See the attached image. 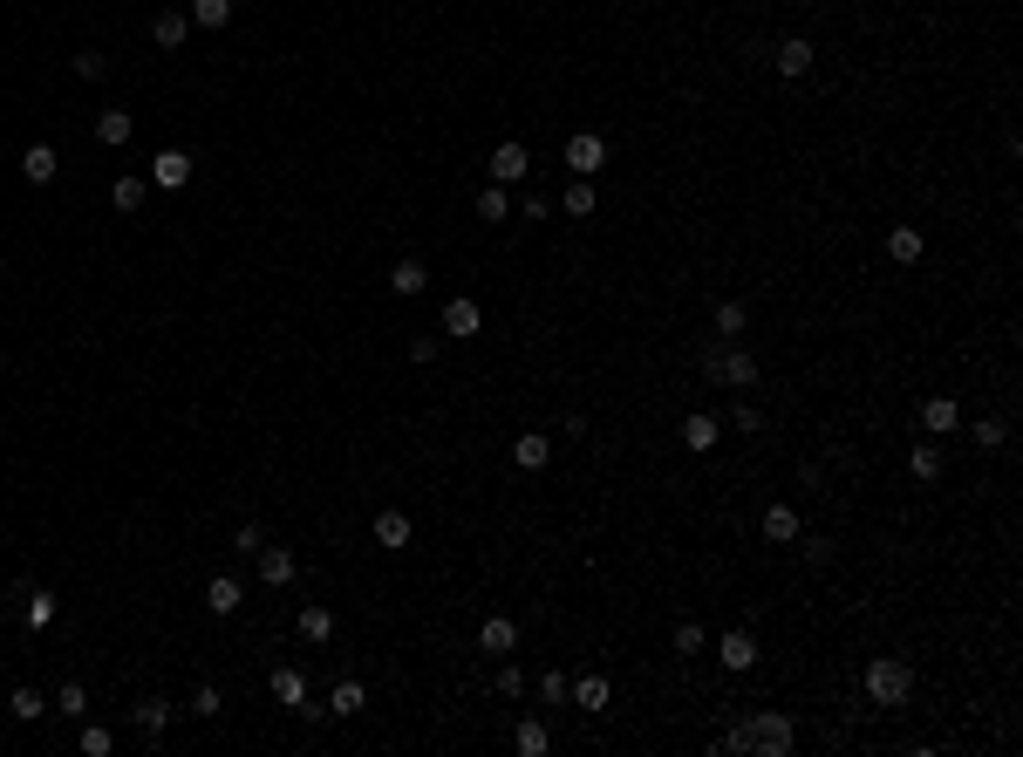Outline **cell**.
<instances>
[{"mask_svg": "<svg viewBox=\"0 0 1023 757\" xmlns=\"http://www.w3.org/2000/svg\"><path fill=\"white\" fill-rule=\"evenodd\" d=\"M737 430H764V410H758V403H737Z\"/></svg>", "mask_w": 1023, "mask_h": 757, "instance_id": "c3c4849f", "label": "cell"}, {"mask_svg": "<svg viewBox=\"0 0 1023 757\" xmlns=\"http://www.w3.org/2000/svg\"><path fill=\"white\" fill-rule=\"evenodd\" d=\"M976 444H983V451H1003V444H1010V423H1003V417H983V423H976Z\"/></svg>", "mask_w": 1023, "mask_h": 757, "instance_id": "74e56055", "label": "cell"}, {"mask_svg": "<svg viewBox=\"0 0 1023 757\" xmlns=\"http://www.w3.org/2000/svg\"><path fill=\"white\" fill-rule=\"evenodd\" d=\"M76 76H89V82H103V76H110V62H103V55H96V48H82V55H76Z\"/></svg>", "mask_w": 1023, "mask_h": 757, "instance_id": "7bdbcfd3", "label": "cell"}, {"mask_svg": "<svg viewBox=\"0 0 1023 757\" xmlns=\"http://www.w3.org/2000/svg\"><path fill=\"white\" fill-rule=\"evenodd\" d=\"M703 376L723 382V389H751L764 369H758V355H751V348H737V341H717V348H703Z\"/></svg>", "mask_w": 1023, "mask_h": 757, "instance_id": "6da1fadb", "label": "cell"}, {"mask_svg": "<svg viewBox=\"0 0 1023 757\" xmlns=\"http://www.w3.org/2000/svg\"><path fill=\"white\" fill-rule=\"evenodd\" d=\"M219 710H226V696H219L212 682H198V689H191V717H219Z\"/></svg>", "mask_w": 1023, "mask_h": 757, "instance_id": "8d00e7d4", "label": "cell"}, {"mask_svg": "<svg viewBox=\"0 0 1023 757\" xmlns=\"http://www.w3.org/2000/svg\"><path fill=\"white\" fill-rule=\"evenodd\" d=\"M478 648H485V655H512V648H519V621H505V614H485V628H478Z\"/></svg>", "mask_w": 1023, "mask_h": 757, "instance_id": "4fadbf2b", "label": "cell"}, {"mask_svg": "<svg viewBox=\"0 0 1023 757\" xmlns=\"http://www.w3.org/2000/svg\"><path fill=\"white\" fill-rule=\"evenodd\" d=\"M82 757H110V730L103 723H82Z\"/></svg>", "mask_w": 1023, "mask_h": 757, "instance_id": "b9f144b4", "label": "cell"}, {"mask_svg": "<svg viewBox=\"0 0 1023 757\" xmlns=\"http://www.w3.org/2000/svg\"><path fill=\"white\" fill-rule=\"evenodd\" d=\"M7 717H14V723H41V717H48V696H41V689H28V682H21V689H14V696H7Z\"/></svg>", "mask_w": 1023, "mask_h": 757, "instance_id": "44dd1931", "label": "cell"}, {"mask_svg": "<svg viewBox=\"0 0 1023 757\" xmlns=\"http://www.w3.org/2000/svg\"><path fill=\"white\" fill-rule=\"evenodd\" d=\"M205 607H212V614H239V607H246V587H239L232 573H219V580L205 587Z\"/></svg>", "mask_w": 1023, "mask_h": 757, "instance_id": "d6986e66", "label": "cell"}, {"mask_svg": "<svg viewBox=\"0 0 1023 757\" xmlns=\"http://www.w3.org/2000/svg\"><path fill=\"white\" fill-rule=\"evenodd\" d=\"M703 648H710L703 621H682V628H676V655H703Z\"/></svg>", "mask_w": 1023, "mask_h": 757, "instance_id": "f35d334b", "label": "cell"}, {"mask_svg": "<svg viewBox=\"0 0 1023 757\" xmlns=\"http://www.w3.org/2000/svg\"><path fill=\"white\" fill-rule=\"evenodd\" d=\"M812 62H819V48H812L805 35H785L778 48H771V69H778V76H812Z\"/></svg>", "mask_w": 1023, "mask_h": 757, "instance_id": "5b68a950", "label": "cell"}, {"mask_svg": "<svg viewBox=\"0 0 1023 757\" xmlns=\"http://www.w3.org/2000/svg\"><path fill=\"white\" fill-rule=\"evenodd\" d=\"M232 546H239V553H260V546H266V532H260V526H253V519H246V526H239V532H232Z\"/></svg>", "mask_w": 1023, "mask_h": 757, "instance_id": "f6af8a7d", "label": "cell"}, {"mask_svg": "<svg viewBox=\"0 0 1023 757\" xmlns=\"http://www.w3.org/2000/svg\"><path fill=\"white\" fill-rule=\"evenodd\" d=\"M744 321H751V307H744V301H717V314H710L717 341H737V335H744Z\"/></svg>", "mask_w": 1023, "mask_h": 757, "instance_id": "d4e9b609", "label": "cell"}, {"mask_svg": "<svg viewBox=\"0 0 1023 757\" xmlns=\"http://www.w3.org/2000/svg\"><path fill=\"white\" fill-rule=\"evenodd\" d=\"M512 464H519V471H546V464H553V437H546V430H526V437L512 444Z\"/></svg>", "mask_w": 1023, "mask_h": 757, "instance_id": "7c38bea8", "label": "cell"}, {"mask_svg": "<svg viewBox=\"0 0 1023 757\" xmlns=\"http://www.w3.org/2000/svg\"><path fill=\"white\" fill-rule=\"evenodd\" d=\"M955 423H962V403H955V396H928V403H921V430H928V437H948Z\"/></svg>", "mask_w": 1023, "mask_h": 757, "instance_id": "8fae6325", "label": "cell"}, {"mask_svg": "<svg viewBox=\"0 0 1023 757\" xmlns=\"http://www.w3.org/2000/svg\"><path fill=\"white\" fill-rule=\"evenodd\" d=\"M130 130H137V123H130V110H103V116H96V144H110V151H123V144H130Z\"/></svg>", "mask_w": 1023, "mask_h": 757, "instance_id": "7402d4cb", "label": "cell"}, {"mask_svg": "<svg viewBox=\"0 0 1023 757\" xmlns=\"http://www.w3.org/2000/svg\"><path fill=\"white\" fill-rule=\"evenodd\" d=\"M151 185L157 191H185L191 185V151H157L151 157Z\"/></svg>", "mask_w": 1023, "mask_h": 757, "instance_id": "9c48e42d", "label": "cell"}, {"mask_svg": "<svg viewBox=\"0 0 1023 757\" xmlns=\"http://www.w3.org/2000/svg\"><path fill=\"white\" fill-rule=\"evenodd\" d=\"M744 730H751V751H758V757H785L798 744V723L785 717V710H758Z\"/></svg>", "mask_w": 1023, "mask_h": 757, "instance_id": "3957f363", "label": "cell"}, {"mask_svg": "<svg viewBox=\"0 0 1023 757\" xmlns=\"http://www.w3.org/2000/svg\"><path fill=\"white\" fill-rule=\"evenodd\" d=\"M478 328H485V307L471 301V294H457V301H444V335H451V341H471Z\"/></svg>", "mask_w": 1023, "mask_h": 757, "instance_id": "52a82bcc", "label": "cell"}, {"mask_svg": "<svg viewBox=\"0 0 1023 757\" xmlns=\"http://www.w3.org/2000/svg\"><path fill=\"white\" fill-rule=\"evenodd\" d=\"M389 287H396V294H423V287H430V266H423V260H396V266H389Z\"/></svg>", "mask_w": 1023, "mask_h": 757, "instance_id": "4316f807", "label": "cell"}, {"mask_svg": "<svg viewBox=\"0 0 1023 757\" xmlns=\"http://www.w3.org/2000/svg\"><path fill=\"white\" fill-rule=\"evenodd\" d=\"M273 703H287V710H301V703H307V676H301V669H273Z\"/></svg>", "mask_w": 1023, "mask_h": 757, "instance_id": "83f0119b", "label": "cell"}, {"mask_svg": "<svg viewBox=\"0 0 1023 757\" xmlns=\"http://www.w3.org/2000/svg\"><path fill=\"white\" fill-rule=\"evenodd\" d=\"M294 628H301V642H328V635H335V607L307 601V607H301V621H294Z\"/></svg>", "mask_w": 1023, "mask_h": 757, "instance_id": "ffe728a7", "label": "cell"}, {"mask_svg": "<svg viewBox=\"0 0 1023 757\" xmlns=\"http://www.w3.org/2000/svg\"><path fill=\"white\" fill-rule=\"evenodd\" d=\"M601 164H607V137H601V130H573V137H567V171H573V178H594Z\"/></svg>", "mask_w": 1023, "mask_h": 757, "instance_id": "277c9868", "label": "cell"}, {"mask_svg": "<svg viewBox=\"0 0 1023 757\" xmlns=\"http://www.w3.org/2000/svg\"><path fill=\"white\" fill-rule=\"evenodd\" d=\"M253 567H260V580H266V587H294V573H301V560H294L287 546H260V553H253Z\"/></svg>", "mask_w": 1023, "mask_h": 757, "instance_id": "ba28073f", "label": "cell"}, {"mask_svg": "<svg viewBox=\"0 0 1023 757\" xmlns=\"http://www.w3.org/2000/svg\"><path fill=\"white\" fill-rule=\"evenodd\" d=\"M144 191H151L144 178H116V185H110V205H116V212H144Z\"/></svg>", "mask_w": 1023, "mask_h": 757, "instance_id": "d6a6232c", "label": "cell"}, {"mask_svg": "<svg viewBox=\"0 0 1023 757\" xmlns=\"http://www.w3.org/2000/svg\"><path fill=\"white\" fill-rule=\"evenodd\" d=\"M82 710H89V689L82 682H62L55 689V717H82Z\"/></svg>", "mask_w": 1023, "mask_h": 757, "instance_id": "d590c367", "label": "cell"}, {"mask_svg": "<svg viewBox=\"0 0 1023 757\" xmlns=\"http://www.w3.org/2000/svg\"><path fill=\"white\" fill-rule=\"evenodd\" d=\"M546 744H553V737H546V723H539V717H526L519 730H512V751H519V757H546Z\"/></svg>", "mask_w": 1023, "mask_h": 757, "instance_id": "f1b7e54d", "label": "cell"}, {"mask_svg": "<svg viewBox=\"0 0 1023 757\" xmlns=\"http://www.w3.org/2000/svg\"><path fill=\"white\" fill-rule=\"evenodd\" d=\"M758 526H764V539H771V546H792V539H798V512H792V505H764Z\"/></svg>", "mask_w": 1023, "mask_h": 757, "instance_id": "9a60e30c", "label": "cell"}, {"mask_svg": "<svg viewBox=\"0 0 1023 757\" xmlns=\"http://www.w3.org/2000/svg\"><path fill=\"white\" fill-rule=\"evenodd\" d=\"M921 253H928V239H921V232H914V226H894V232H887V260L914 266V260H921Z\"/></svg>", "mask_w": 1023, "mask_h": 757, "instance_id": "603a6c76", "label": "cell"}, {"mask_svg": "<svg viewBox=\"0 0 1023 757\" xmlns=\"http://www.w3.org/2000/svg\"><path fill=\"white\" fill-rule=\"evenodd\" d=\"M594 205H601V198H594V178H573V185H567V212H573V219H594Z\"/></svg>", "mask_w": 1023, "mask_h": 757, "instance_id": "836d02e7", "label": "cell"}, {"mask_svg": "<svg viewBox=\"0 0 1023 757\" xmlns=\"http://www.w3.org/2000/svg\"><path fill=\"white\" fill-rule=\"evenodd\" d=\"M137 730H144V737H164V730H171V703L144 696V703H137Z\"/></svg>", "mask_w": 1023, "mask_h": 757, "instance_id": "4dcf8cb0", "label": "cell"}, {"mask_svg": "<svg viewBox=\"0 0 1023 757\" xmlns=\"http://www.w3.org/2000/svg\"><path fill=\"white\" fill-rule=\"evenodd\" d=\"M410 362H437V335H417V341H410Z\"/></svg>", "mask_w": 1023, "mask_h": 757, "instance_id": "7dc6e473", "label": "cell"}, {"mask_svg": "<svg viewBox=\"0 0 1023 757\" xmlns=\"http://www.w3.org/2000/svg\"><path fill=\"white\" fill-rule=\"evenodd\" d=\"M717 437H723L717 417H703V410H696V417H682V444H689V451H710Z\"/></svg>", "mask_w": 1023, "mask_h": 757, "instance_id": "484cf974", "label": "cell"}, {"mask_svg": "<svg viewBox=\"0 0 1023 757\" xmlns=\"http://www.w3.org/2000/svg\"><path fill=\"white\" fill-rule=\"evenodd\" d=\"M908 471L935 485V478H942V444H935V437H928V444H914V451H908Z\"/></svg>", "mask_w": 1023, "mask_h": 757, "instance_id": "f546056e", "label": "cell"}, {"mask_svg": "<svg viewBox=\"0 0 1023 757\" xmlns=\"http://www.w3.org/2000/svg\"><path fill=\"white\" fill-rule=\"evenodd\" d=\"M492 682H498V696H526V669H512V662H505Z\"/></svg>", "mask_w": 1023, "mask_h": 757, "instance_id": "ee69618b", "label": "cell"}, {"mask_svg": "<svg viewBox=\"0 0 1023 757\" xmlns=\"http://www.w3.org/2000/svg\"><path fill=\"white\" fill-rule=\"evenodd\" d=\"M567 696L580 703V710H607V696H614V689H607V676H573Z\"/></svg>", "mask_w": 1023, "mask_h": 757, "instance_id": "cb8c5ba5", "label": "cell"}, {"mask_svg": "<svg viewBox=\"0 0 1023 757\" xmlns=\"http://www.w3.org/2000/svg\"><path fill=\"white\" fill-rule=\"evenodd\" d=\"M478 219H492V226H498V219H512V198H505V185H485V191H478Z\"/></svg>", "mask_w": 1023, "mask_h": 757, "instance_id": "e575fe53", "label": "cell"}, {"mask_svg": "<svg viewBox=\"0 0 1023 757\" xmlns=\"http://www.w3.org/2000/svg\"><path fill=\"white\" fill-rule=\"evenodd\" d=\"M362 710H369V689H362L355 676L328 689V717H341V723H348V717H362Z\"/></svg>", "mask_w": 1023, "mask_h": 757, "instance_id": "5bb4252c", "label": "cell"}, {"mask_svg": "<svg viewBox=\"0 0 1023 757\" xmlns=\"http://www.w3.org/2000/svg\"><path fill=\"white\" fill-rule=\"evenodd\" d=\"M717 662H723V669H730V676H744V669H758V635H751V628H730V635H723V642H717Z\"/></svg>", "mask_w": 1023, "mask_h": 757, "instance_id": "8992f818", "label": "cell"}, {"mask_svg": "<svg viewBox=\"0 0 1023 757\" xmlns=\"http://www.w3.org/2000/svg\"><path fill=\"white\" fill-rule=\"evenodd\" d=\"M717 751H730V757H744V751H751V730H744V723H737V730H723V744H717Z\"/></svg>", "mask_w": 1023, "mask_h": 757, "instance_id": "bcb514c9", "label": "cell"}, {"mask_svg": "<svg viewBox=\"0 0 1023 757\" xmlns=\"http://www.w3.org/2000/svg\"><path fill=\"white\" fill-rule=\"evenodd\" d=\"M21 178L28 185H55V144H28L21 151Z\"/></svg>", "mask_w": 1023, "mask_h": 757, "instance_id": "e0dca14e", "label": "cell"}, {"mask_svg": "<svg viewBox=\"0 0 1023 757\" xmlns=\"http://www.w3.org/2000/svg\"><path fill=\"white\" fill-rule=\"evenodd\" d=\"M185 35H191V14H178V7H164L151 21V41L157 48H185Z\"/></svg>", "mask_w": 1023, "mask_h": 757, "instance_id": "2e32d148", "label": "cell"}, {"mask_svg": "<svg viewBox=\"0 0 1023 757\" xmlns=\"http://www.w3.org/2000/svg\"><path fill=\"white\" fill-rule=\"evenodd\" d=\"M867 696L880 703V710H901L914 696V669L901 662V655H873L867 662Z\"/></svg>", "mask_w": 1023, "mask_h": 757, "instance_id": "7a4b0ae2", "label": "cell"}, {"mask_svg": "<svg viewBox=\"0 0 1023 757\" xmlns=\"http://www.w3.org/2000/svg\"><path fill=\"white\" fill-rule=\"evenodd\" d=\"M526 171H532L526 144H498V151H492V185H519Z\"/></svg>", "mask_w": 1023, "mask_h": 757, "instance_id": "30bf717a", "label": "cell"}, {"mask_svg": "<svg viewBox=\"0 0 1023 757\" xmlns=\"http://www.w3.org/2000/svg\"><path fill=\"white\" fill-rule=\"evenodd\" d=\"M539 703H546V710H553V703H567V676H560V669H546V676H539Z\"/></svg>", "mask_w": 1023, "mask_h": 757, "instance_id": "60d3db41", "label": "cell"}, {"mask_svg": "<svg viewBox=\"0 0 1023 757\" xmlns=\"http://www.w3.org/2000/svg\"><path fill=\"white\" fill-rule=\"evenodd\" d=\"M185 14H191V28H226V21H232V0H191Z\"/></svg>", "mask_w": 1023, "mask_h": 757, "instance_id": "1f68e13d", "label": "cell"}, {"mask_svg": "<svg viewBox=\"0 0 1023 757\" xmlns=\"http://www.w3.org/2000/svg\"><path fill=\"white\" fill-rule=\"evenodd\" d=\"M28 628H55V594H28Z\"/></svg>", "mask_w": 1023, "mask_h": 757, "instance_id": "ab89813d", "label": "cell"}, {"mask_svg": "<svg viewBox=\"0 0 1023 757\" xmlns=\"http://www.w3.org/2000/svg\"><path fill=\"white\" fill-rule=\"evenodd\" d=\"M410 512H376V546H389V553H403L410 546Z\"/></svg>", "mask_w": 1023, "mask_h": 757, "instance_id": "ac0fdd59", "label": "cell"}]
</instances>
